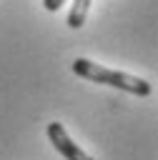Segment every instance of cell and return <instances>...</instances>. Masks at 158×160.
Here are the masks:
<instances>
[{
    "label": "cell",
    "mask_w": 158,
    "mask_h": 160,
    "mask_svg": "<svg viewBox=\"0 0 158 160\" xmlns=\"http://www.w3.org/2000/svg\"><path fill=\"white\" fill-rule=\"evenodd\" d=\"M90 2L93 0H75L73 2V8H70V12H68V25L70 28H83V22H85V15H88V10H90Z\"/></svg>",
    "instance_id": "cell-3"
},
{
    "label": "cell",
    "mask_w": 158,
    "mask_h": 160,
    "mask_svg": "<svg viewBox=\"0 0 158 160\" xmlns=\"http://www.w3.org/2000/svg\"><path fill=\"white\" fill-rule=\"evenodd\" d=\"M48 140L53 142V148L65 158V160H93L83 148H78L73 140H70V135H68V130L60 125V122H48Z\"/></svg>",
    "instance_id": "cell-2"
},
{
    "label": "cell",
    "mask_w": 158,
    "mask_h": 160,
    "mask_svg": "<svg viewBox=\"0 0 158 160\" xmlns=\"http://www.w3.org/2000/svg\"><path fill=\"white\" fill-rule=\"evenodd\" d=\"M73 72L85 78V80H93V82H100V85H110V88H118L123 92H130V95H138V98H148L153 92L150 82H145L143 78H135V75H128V72H120V70H110V68H103L93 60H85V58H78L73 62Z\"/></svg>",
    "instance_id": "cell-1"
},
{
    "label": "cell",
    "mask_w": 158,
    "mask_h": 160,
    "mask_svg": "<svg viewBox=\"0 0 158 160\" xmlns=\"http://www.w3.org/2000/svg\"><path fill=\"white\" fill-rule=\"evenodd\" d=\"M63 2H68V0H43V5H45V10H50V12H55Z\"/></svg>",
    "instance_id": "cell-4"
}]
</instances>
